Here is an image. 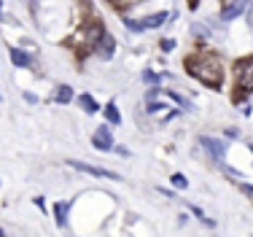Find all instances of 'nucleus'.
Returning <instances> with one entry per match:
<instances>
[{
	"instance_id": "ddd939ff",
	"label": "nucleus",
	"mask_w": 253,
	"mask_h": 237,
	"mask_svg": "<svg viewBox=\"0 0 253 237\" xmlns=\"http://www.w3.org/2000/svg\"><path fill=\"white\" fill-rule=\"evenodd\" d=\"M105 119L111 121V124H119V121H122V116H119V108L113 105V102H108V105H105Z\"/></svg>"
},
{
	"instance_id": "0eeeda50",
	"label": "nucleus",
	"mask_w": 253,
	"mask_h": 237,
	"mask_svg": "<svg viewBox=\"0 0 253 237\" xmlns=\"http://www.w3.org/2000/svg\"><path fill=\"white\" fill-rule=\"evenodd\" d=\"M167 19H170V14H167V11H159V14H151V16H146V19H140V24H143V30H156Z\"/></svg>"
},
{
	"instance_id": "aec40b11",
	"label": "nucleus",
	"mask_w": 253,
	"mask_h": 237,
	"mask_svg": "<svg viewBox=\"0 0 253 237\" xmlns=\"http://www.w3.org/2000/svg\"><path fill=\"white\" fill-rule=\"evenodd\" d=\"M191 213H194L197 218H200V221H202V224H210V218H208V216H205V213H202V210H200V208H191Z\"/></svg>"
},
{
	"instance_id": "2eb2a0df",
	"label": "nucleus",
	"mask_w": 253,
	"mask_h": 237,
	"mask_svg": "<svg viewBox=\"0 0 253 237\" xmlns=\"http://www.w3.org/2000/svg\"><path fill=\"white\" fill-rule=\"evenodd\" d=\"M124 27H129L132 33H143V24L137 19H124Z\"/></svg>"
},
{
	"instance_id": "f8f14e48",
	"label": "nucleus",
	"mask_w": 253,
	"mask_h": 237,
	"mask_svg": "<svg viewBox=\"0 0 253 237\" xmlns=\"http://www.w3.org/2000/svg\"><path fill=\"white\" fill-rule=\"evenodd\" d=\"M54 97H57V102H62V105H65V102L73 100V89H70L68 84H62V87H57V95H54Z\"/></svg>"
},
{
	"instance_id": "6ab92c4d",
	"label": "nucleus",
	"mask_w": 253,
	"mask_h": 237,
	"mask_svg": "<svg viewBox=\"0 0 253 237\" xmlns=\"http://www.w3.org/2000/svg\"><path fill=\"white\" fill-rule=\"evenodd\" d=\"M172 48H175V41H172V38L162 41V51H172Z\"/></svg>"
},
{
	"instance_id": "39448f33",
	"label": "nucleus",
	"mask_w": 253,
	"mask_h": 237,
	"mask_svg": "<svg viewBox=\"0 0 253 237\" xmlns=\"http://www.w3.org/2000/svg\"><path fill=\"white\" fill-rule=\"evenodd\" d=\"M92 145H94L97 151H111V148H113V135H111V130H108L105 124H102L100 130L92 135Z\"/></svg>"
},
{
	"instance_id": "412c9836",
	"label": "nucleus",
	"mask_w": 253,
	"mask_h": 237,
	"mask_svg": "<svg viewBox=\"0 0 253 237\" xmlns=\"http://www.w3.org/2000/svg\"><path fill=\"white\" fill-rule=\"evenodd\" d=\"M186 3H189V8H191V11H194L197 5H200V0H186Z\"/></svg>"
},
{
	"instance_id": "423d86ee",
	"label": "nucleus",
	"mask_w": 253,
	"mask_h": 237,
	"mask_svg": "<svg viewBox=\"0 0 253 237\" xmlns=\"http://www.w3.org/2000/svg\"><path fill=\"white\" fill-rule=\"evenodd\" d=\"M94 48H97V54L102 59H111L113 51H116V41H113L111 33H102V38L97 41V46H94Z\"/></svg>"
},
{
	"instance_id": "a878e982",
	"label": "nucleus",
	"mask_w": 253,
	"mask_h": 237,
	"mask_svg": "<svg viewBox=\"0 0 253 237\" xmlns=\"http://www.w3.org/2000/svg\"><path fill=\"white\" fill-rule=\"evenodd\" d=\"M251 154H253V145H251Z\"/></svg>"
},
{
	"instance_id": "393cba45",
	"label": "nucleus",
	"mask_w": 253,
	"mask_h": 237,
	"mask_svg": "<svg viewBox=\"0 0 253 237\" xmlns=\"http://www.w3.org/2000/svg\"><path fill=\"white\" fill-rule=\"evenodd\" d=\"M0 237H5V232H3V229H0Z\"/></svg>"
},
{
	"instance_id": "f03ea898",
	"label": "nucleus",
	"mask_w": 253,
	"mask_h": 237,
	"mask_svg": "<svg viewBox=\"0 0 253 237\" xmlns=\"http://www.w3.org/2000/svg\"><path fill=\"white\" fill-rule=\"evenodd\" d=\"M248 95H253V57H245V59H237V62H234V92H232V100L240 102V100H245Z\"/></svg>"
},
{
	"instance_id": "20e7f679",
	"label": "nucleus",
	"mask_w": 253,
	"mask_h": 237,
	"mask_svg": "<svg viewBox=\"0 0 253 237\" xmlns=\"http://www.w3.org/2000/svg\"><path fill=\"white\" fill-rule=\"evenodd\" d=\"M200 143L208 148V154L213 156L215 162H224V156H226V145L221 143V141H215V138H208V135H202L200 138Z\"/></svg>"
},
{
	"instance_id": "1a4fd4ad",
	"label": "nucleus",
	"mask_w": 253,
	"mask_h": 237,
	"mask_svg": "<svg viewBox=\"0 0 253 237\" xmlns=\"http://www.w3.org/2000/svg\"><path fill=\"white\" fill-rule=\"evenodd\" d=\"M11 62H14L16 68H33V57L25 54L22 48H11Z\"/></svg>"
},
{
	"instance_id": "f257e3e1",
	"label": "nucleus",
	"mask_w": 253,
	"mask_h": 237,
	"mask_svg": "<svg viewBox=\"0 0 253 237\" xmlns=\"http://www.w3.org/2000/svg\"><path fill=\"white\" fill-rule=\"evenodd\" d=\"M183 65H186V73L191 78H197L200 84H205L210 89H221V84H224V62L215 54L194 51L183 59Z\"/></svg>"
},
{
	"instance_id": "7ed1b4c3",
	"label": "nucleus",
	"mask_w": 253,
	"mask_h": 237,
	"mask_svg": "<svg viewBox=\"0 0 253 237\" xmlns=\"http://www.w3.org/2000/svg\"><path fill=\"white\" fill-rule=\"evenodd\" d=\"M68 167L78 170V173H86V175H94V178H111V181H122L119 173H111L105 167H97V165H89V162H78V159H68Z\"/></svg>"
},
{
	"instance_id": "6e6552de",
	"label": "nucleus",
	"mask_w": 253,
	"mask_h": 237,
	"mask_svg": "<svg viewBox=\"0 0 253 237\" xmlns=\"http://www.w3.org/2000/svg\"><path fill=\"white\" fill-rule=\"evenodd\" d=\"M245 8H248V0H232V3H229L226 8H224V19L232 22L234 16H240Z\"/></svg>"
},
{
	"instance_id": "5701e85b",
	"label": "nucleus",
	"mask_w": 253,
	"mask_h": 237,
	"mask_svg": "<svg viewBox=\"0 0 253 237\" xmlns=\"http://www.w3.org/2000/svg\"><path fill=\"white\" fill-rule=\"evenodd\" d=\"M248 19H251V27H253V8H248Z\"/></svg>"
},
{
	"instance_id": "a211bd4d",
	"label": "nucleus",
	"mask_w": 253,
	"mask_h": 237,
	"mask_svg": "<svg viewBox=\"0 0 253 237\" xmlns=\"http://www.w3.org/2000/svg\"><path fill=\"white\" fill-rule=\"evenodd\" d=\"M143 78H146V84H159L162 81V76H154V73H148V70L143 73Z\"/></svg>"
},
{
	"instance_id": "f3484780",
	"label": "nucleus",
	"mask_w": 253,
	"mask_h": 237,
	"mask_svg": "<svg viewBox=\"0 0 253 237\" xmlns=\"http://www.w3.org/2000/svg\"><path fill=\"white\" fill-rule=\"evenodd\" d=\"M240 191H243L245 197H248L251 202H253V186H251V184H240Z\"/></svg>"
},
{
	"instance_id": "dca6fc26",
	"label": "nucleus",
	"mask_w": 253,
	"mask_h": 237,
	"mask_svg": "<svg viewBox=\"0 0 253 237\" xmlns=\"http://www.w3.org/2000/svg\"><path fill=\"white\" fill-rule=\"evenodd\" d=\"M172 184H175L178 189H186V186H189V181H186L180 173H175V175H172Z\"/></svg>"
},
{
	"instance_id": "9b49d317",
	"label": "nucleus",
	"mask_w": 253,
	"mask_h": 237,
	"mask_svg": "<svg viewBox=\"0 0 253 237\" xmlns=\"http://www.w3.org/2000/svg\"><path fill=\"white\" fill-rule=\"evenodd\" d=\"M68 210H70V202H57L54 205V218H57L59 227H68Z\"/></svg>"
},
{
	"instance_id": "b1692460",
	"label": "nucleus",
	"mask_w": 253,
	"mask_h": 237,
	"mask_svg": "<svg viewBox=\"0 0 253 237\" xmlns=\"http://www.w3.org/2000/svg\"><path fill=\"white\" fill-rule=\"evenodd\" d=\"M0 16H3V0H0Z\"/></svg>"
},
{
	"instance_id": "9d476101",
	"label": "nucleus",
	"mask_w": 253,
	"mask_h": 237,
	"mask_svg": "<svg viewBox=\"0 0 253 237\" xmlns=\"http://www.w3.org/2000/svg\"><path fill=\"white\" fill-rule=\"evenodd\" d=\"M78 105H81V108H84V111H86V113H97V111H100L97 100H94V97L89 95V92L78 95Z\"/></svg>"
},
{
	"instance_id": "4468645a",
	"label": "nucleus",
	"mask_w": 253,
	"mask_h": 237,
	"mask_svg": "<svg viewBox=\"0 0 253 237\" xmlns=\"http://www.w3.org/2000/svg\"><path fill=\"white\" fill-rule=\"evenodd\" d=\"M165 95H167V97H170V100H175V102H178V105H180V108H183V111H191V102H189V100H186V97H180L178 92H165Z\"/></svg>"
},
{
	"instance_id": "4be33fe9",
	"label": "nucleus",
	"mask_w": 253,
	"mask_h": 237,
	"mask_svg": "<svg viewBox=\"0 0 253 237\" xmlns=\"http://www.w3.org/2000/svg\"><path fill=\"white\" fill-rule=\"evenodd\" d=\"M108 3H111V5H116V8H119V5L124 3V0H108Z\"/></svg>"
}]
</instances>
